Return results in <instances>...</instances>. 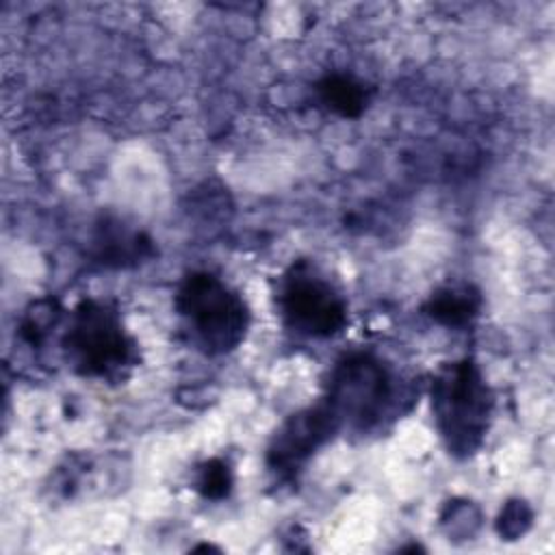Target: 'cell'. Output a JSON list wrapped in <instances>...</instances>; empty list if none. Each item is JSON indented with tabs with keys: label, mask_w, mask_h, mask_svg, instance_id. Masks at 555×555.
Listing matches in <instances>:
<instances>
[{
	"label": "cell",
	"mask_w": 555,
	"mask_h": 555,
	"mask_svg": "<svg viewBox=\"0 0 555 555\" xmlns=\"http://www.w3.org/2000/svg\"><path fill=\"white\" fill-rule=\"evenodd\" d=\"M278 306L284 323L308 338H330L347 325L343 293L306 260L291 264L282 275Z\"/></svg>",
	"instance_id": "obj_4"
},
{
	"label": "cell",
	"mask_w": 555,
	"mask_h": 555,
	"mask_svg": "<svg viewBox=\"0 0 555 555\" xmlns=\"http://www.w3.org/2000/svg\"><path fill=\"white\" fill-rule=\"evenodd\" d=\"M338 427V418L325 403L288 416L267 449V466L282 479H293Z\"/></svg>",
	"instance_id": "obj_6"
},
{
	"label": "cell",
	"mask_w": 555,
	"mask_h": 555,
	"mask_svg": "<svg viewBox=\"0 0 555 555\" xmlns=\"http://www.w3.org/2000/svg\"><path fill=\"white\" fill-rule=\"evenodd\" d=\"M91 245L95 260L111 269L139 267L156 254L154 241L143 230L117 217H102L98 221Z\"/></svg>",
	"instance_id": "obj_7"
},
{
	"label": "cell",
	"mask_w": 555,
	"mask_h": 555,
	"mask_svg": "<svg viewBox=\"0 0 555 555\" xmlns=\"http://www.w3.org/2000/svg\"><path fill=\"white\" fill-rule=\"evenodd\" d=\"M392 375L371 353H351L336 362L330 373L325 405L338 423L347 421L358 427H369L390 405L395 395Z\"/></svg>",
	"instance_id": "obj_5"
},
{
	"label": "cell",
	"mask_w": 555,
	"mask_h": 555,
	"mask_svg": "<svg viewBox=\"0 0 555 555\" xmlns=\"http://www.w3.org/2000/svg\"><path fill=\"white\" fill-rule=\"evenodd\" d=\"M494 397L470 360L444 364L431 382V412L449 453L473 455L486 440Z\"/></svg>",
	"instance_id": "obj_2"
},
{
	"label": "cell",
	"mask_w": 555,
	"mask_h": 555,
	"mask_svg": "<svg viewBox=\"0 0 555 555\" xmlns=\"http://www.w3.org/2000/svg\"><path fill=\"white\" fill-rule=\"evenodd\" d=\"M531 525V509L525 501H509L496 520V529L503 538L514 540L522 535Z\"/></svg>",
	"instance_id": "obj_11"
},
{
	"label": "cell",
	"mask_w": 555,
	"mask_h": 555,
	"mask_svg": "<svg viewBox=\"0 0 555 555\" xmlns=\"http://www.w3.org/2000/svg\"><path fill=\"white\" fill-rule=\"evenodd\" d=\"M479 308L481 295L468 284H457L436 291L425 301L423 312L444 327H464L479 314Z\"/></svg>",
	"instance_id": "obj_8"
},
{
	"label": "cell",
	"mask_w": 555,
	"mask_h": 555,
	"mask_svg": "<svg viewBox=\"0 0 555 555\" xmlns=\"http://www.w3.org/2000/svg\"><path fill=\"white\" fill-rule=\"evenodd\" d=\"M321 104L347 119L360 117L371 100V89L349 74H327L317 82Z\"/></svg>",
	"instance_id": "obj_9"
},
{
	"label": "cell",
	"mask_w": 555,
	"mask_h": 555,
	"mask_svg": "<svg viewBox=\"0 0 555 555\" xmlns=\"http://www.w3.org/2000/svg\"><path fill=\"white\" fill-rule=\"evenodd\" d=\"M176 310L191 338L208 356L234 351L245 340L251 321L245 299L208 271H193L180 282Z\"/></svg>",
	"instance_id": "obj_3"
},
{
	"label": "cell",
	"mask_w": 555,
	"mask_h": 555,
	"mask_svg": "<svg viewBox=\"0 0 555 555\" xmlns=\"http://www.w3.org/2000/svg\"><path fill=\"white\" fill-rule=\"evenodd\" d=\"M232 486H234V475L225 460L210 457L197 466L195 490L204 499H210V501L225 499L232 492Z\"/></svg>",
	"instance_id": "obj_10"
},
{
	"label": "cell",
	"mask_w": 555,
	"mask_h": 555,
	"mask_svg": "<svg viewBox=\"0 0 555 555\" xmlns=\"http://www.w3.org/2000/svg\"><path fill=\"white\" fill-rule=\"evenodd\" d=\"M63 351L82 377L119 382L139 362L134 338L124 327L119 310L100 299L80 301L69 314Z\"/></svg>",
	"instance_id": "obj_1"
}]
</instances>
